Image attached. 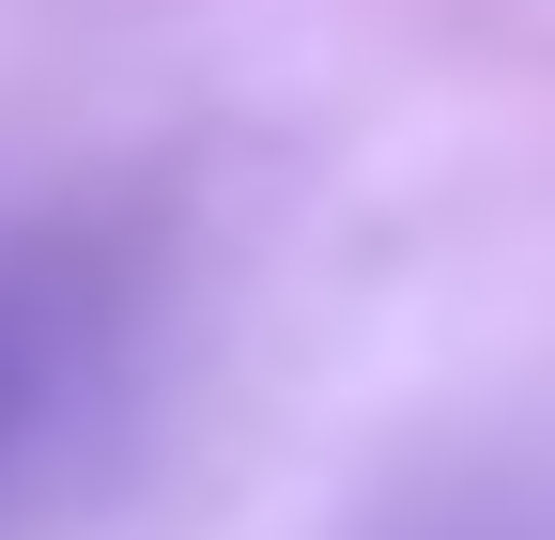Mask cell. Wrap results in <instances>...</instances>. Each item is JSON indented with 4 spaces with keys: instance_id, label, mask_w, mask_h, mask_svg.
<instances>
[{
    "instance_id": "cell-2",
    "label": "cell",
    "mask_w": 555,
    "mask_h": 540,
    "mask_svg": "<svg viewBox=\"0 0 555 540\" xmlns=\"http://www.w3.org/2000/svg\"><path fill=\"white\" fill-rule=\"evenodd\" d=\"M371 540H555V463H478V479L401 494Z\"/></svg>"
},
{
    "instance_id": "cell-1",
    "label": "cell",
    "mask_w": 555,
    "mask_h": 540,
    "mask_svg": "<svg viewBox=\"0 0 555 540\" xmlns=\"http://www.w3.org/2000/svg\"><path fill=\"white\" fill-rule=\"evenodd\" d=\"M185 309V217L155 185H78L0 217V540L93 494Z\"/></svg>"
}]
</instances>
